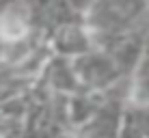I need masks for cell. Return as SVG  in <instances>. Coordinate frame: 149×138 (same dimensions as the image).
Listing matches in <instances>:
<instances>
[{
  "mask_svg": "<svg viewBox=\"0 0 149 138\" xmlns=\"http://www.w3.org/2000/svg\"><path fill=\"white\" fill-rule=\"evenodd\" d=\"M26 35V24L15 15H2L0 17V37L7 41H17Z\"/></svg>",
  "mask_w": 149,
  "mask_h": 138,
  "instance_id": "cell-1",
  "label": "cell"
}]
</instances>
